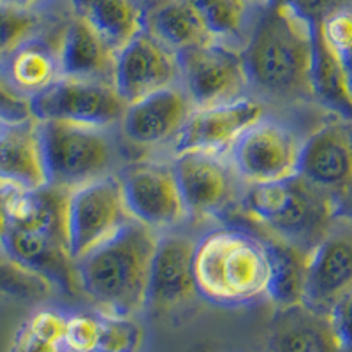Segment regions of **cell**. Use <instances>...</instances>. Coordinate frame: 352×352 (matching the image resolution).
I'll list each match as a JSON object with an SVG mask.
<instances>
[{
	"label": "cell",
	"mask_w": 352,
	"mask_h": 352,
	"mask_svg": "<svg viewBox=\"0 0 352 352\" xmlns=\"http://www.w3.org/2000/svg\"><path fill=\"white\" fill-rule=\"evenodd\" d=\"M9 352H60V345L44 340L30 331L27 324H23L14 335Z\"/></svg>",
	"instance_id": "36"
},
{
	"label": "cell",
	"mask_w": 352,
	"mask_h": 352,
	"mask_svg": "<svg viewBox=\"0 0 352 352\" xmlns=\"http://www.w3.org/2000/svg\"><path fill=\"white\" fill-rule=\"evenodd\" d=\"M270 259V282L266 296L276 308L303 303L307 266L310 252L289 241L259 231Z\"/></svg>",
	"instance_id": "23"
},
{
	"label": "cell",
	"mask_w": 352,
	"mask_h": 352,
	"mask_svg": "<svg viewBox=\"0 0 352 352\" xmlns=\"http://www.w3.org/2000/svg\"><path fill=\"white\" fill-rule=\"evenodd\" d=\"M58 55L62 76L113 83L116 50L80 14L65 27Z\"/></svg>",
	"instance_id": "21"
},
{
	"label": "cell",
	"mask_w": 352,
	"mask_h": 352,
	"mask_svg": "<svg viewBox=\"0 0 352 352\" xmlns=\"http://www.w3.org/2000/svg\"><path fill=\"white\" fill-rule=\"evenodd\" d=\"M72 4L116 52L146 25L136 0H72Z\"/></svg>",
	"instance_id": "24"
},
{
	"label": "cell",
	"mask_w": 352,
	"mask_h": 352,
	"mask_svg": "<svg viewBox=\"0 0 352 352\" xmlns=\"http://www.w3.org/2000/svg\"><path fill=\"white\" fill-rule=\"evenodd\" d=\"M301 141L280 122L264 116L234 141L228 155L245 185L272 184L298 173Z\"/></svg>",
	"instance_id": "10"
},
{
	"label": "cell",
	"mask_w": 352,
	"mask_h": 352,
	"mask_svg": "<svg viewBox=\"0 0 352 352\" xmlns=\"http://www.w3.org/2000/svg\"><path fill=\"white\" fill-rule=\"evenodd\" d=\"M240 206L259 231L312 252L336 217L335 199L300 173L272 182L245 185Z\"/></svg>",
	"instance_id": "5"
},
{
	"label": "cell",
	"mask_w": 352,
	"mask_h": 352,
	"mask_svg": "<svg viewBox=\"0 0 352 352\" xmlns=\"http://www.w3.org/2000/svg\"><path fill=\"white\" fill-rule=\"evenodd\" d=\"M144 27L176 53L215 39L187 0H166Z\"/></svg>",
	"instance_id": "25"
},
{
	"label": "cell",
	"mask_w": 352,
	"mask_h": 352,
	"mask_svg": "<svg viewBox=\"0 0 352 352\" xmlns=\"http://www.w3.org/2000/svg\"><path fill=\"white\" fill-rule=\"evenodd\" d=\"M125 108L127 102L111 81L72 76H60L30 99V111L36 120H58L99 129L120 124Z\"/></svg>",
	"instance_id": "8"
},
{
	"label": "cell",
	"mask_w": 352,
	"mask_h": 352,
	"mask_svg": "<svg viewBox=\"0 0 352 352\" xmlns=\"http://www.w3.org/2000/svg\"><path fill=\"white\" fill-rule=\"evenodd\" d=\"M329 319L340 345V352H352V291L333 305Z\"/></svg>",
	"instance_id": "35"
},
{
	"label": "cell",
	"mask_w": 352,
	"mask_h": 352,
	"mask_svg": "<svg viewBox=\"0 0 352 352\" xmlns=\"http://www.w3.org/2000/svg\"><path fill=\"white\" fill-rule=\"evenodd\" d=\"M266 352H340L329 314L305 303L276 308Z\"/></svg>",
	"instance_id": "20"
},
{
	"label": "cell",
	"mask_w": 352,
	"mask_h": 352,
	"mask_svg": "<svg viewBox=\"0 0 352 352\" xmlns=\"http://www.w3.org/2000/svg\"><path fill=\"white\" fill-rule=\"evenodd\" d=\"M131 217L153 231L176 228L188 217L171 162H141L120 176Z\"/></svg>",
	"instance_id": "12"
},
{
	"label": "cell",
	"mask_w": 352,
	"mask_h": 352,
	"mask_svg": "<svg viewBox=\"0 0 352 352\" xmlns=\"http://www.w3.org/2000/svg\"><path fill=\"white\" fill-rule=\"evenodd\" d=\"M194 250L196 241L185 234L159 236L150 268L146 307L169 312L199 296L194 276Z\"/></svg>",
	"instance_id": "17"
},
{
	"label": "cell",
	"mask_w": 352,
	"mask_h": 352,
	"mask_svg": "<svg viewBox=\"0 0 352 352\" xmlns=\"http://www.w3.org/2000/svg\"><path fill=\"white\" fill-rule=\"evenodd\" d=\"M194 104L180 83L138 99L125 108L120 125L134 144L173 143L192 113Z\"/></svg>",
	"instance_id": "18"
},
{
	"label": "cell",
	"mask_w": 352,
	"mask_h": 352,
	"mask_svg": "<svg viewBox=\"0 0 352 352\" xmlns=\"http://www.w3.org/2000/svg\"><path fill=\"white\" fill-rule=\"evenodd\" d=\"M25 324L30 328V331L36 333L37 336L44 338V340L62 345L67 319L62 314L55 312V310H39Z\"/></svg>",
	"instance_id": "34"
},
{
	"label": "cell",
	"mask_w": 352,
	"mask_h": 352,
	"mask_svg": "<svg viewBox=\"0 0 352 352\" xmlns=\"http://www.w3.org/2000/svg\"><path fill=\"white\" fill-rule=\"evenodd\" d=\"M351 132H352V124H351Z\"/></svg>",
	"instance_id": "43"
},
{
	"label": "cell",
	"mask_w": 352,
	"mask_h": 352,
	"mask_svg": "<svg viewBox=\"0 0 352 352\" xmlns=\"http://www.w3.org/2000/svg\"><path fill=\"white\" fill-rule=\"evenodd\" d=\"M99 338V317L72 316L67 319L64 345L69 352H94Z\"/></svg>",
	"instance_id": "32"
},
{
	"label": "cell",
	"mask_w": 352,
	"mask_h": 352,
	"mask_svg": "<svg viewBox=\"0 0 352 352\" xmlns=\"http://www.w3.org/2000/svg\"><path fill=\"white\" fill-rule=\"evenodd\" d=\"M248 6H263V8H266V6L272 2V0H245Z\"/></svg>",
	"instance_id": "41"
},
{
	"label": "cell",
	"mask_w": 352,
	"mask_h": 352,
	"mask_svg": "<svg viewBox=\"0 0 352 352\" xmlns=\"http://www.w3.org/2000/svg\"><path fill=\"white\" fill-rule=\"evenodd\" d=\"M335 208L336 217H342V219H347L352 222V187L349 188L344 196L335 201Z\"/></svg>",
	"instance_id": "38"
},
{
	"label": "cell",
	"mask_w": 352,
	"mask_h": 352,
	"mask_svg": "<svg viewBox=\"0 0 352 352\" xmlns=\"http://www.w3.org/2000/svg\"><path fill=\"white\" fill-rule=\"evenodd\" d=\"M0 184L21 190L50 185L41 122L27 118L0 127Z\"/></svg>",
	"instance_id": "19"
},
{
	"label": "cell",
	"mask_w": 352,
	"mask_h": 352,
	"mask_svg": "<svg viewBox=\"0 0 352 352\" xmlns=\"http://www.w3.org/2000/svg\"><path fill=\"white\" fill-rule=\"evenodd\" d=\"M180 85L194 108L220 104L243 97L248 76L241 48L213 39L178 52Z\"/></svg>",
	"instance_id": "9"
},
{
	"label": "cell",
	"mask_w": 352,
	"mask_h": 352,
	"mask_svg": "<svg viewBox=\"0 0 352 352\" xmlns=\"http://www.w3.org/2000/svg\"><path fill=\"white\" fill-rule=\"evenodd\" d=\"M352 291V222L335 217L324 238L308 256L303 303L329 314Z\"/></svg>",
	"instance_id": "15"
},
{
	"label": "cell",
	"mask_w": 352,
	"mask_h": 352,
	"mask_svg": "<svg viewBox=\"0 0 352 352\" xmlns=\"http://www.w3.org/2000/svg\"><path fill=\"white\" fill-rule=\"evenodd\" d=\"M312 92L314 100L320 106L335 113L340 120L352 124V100L345 85L340 60L320 37L317 23L314 30Z\"/></svg>",
	"instance_id": "26"
},
{
	"label": "cell",
	"mask_w": 352,
	"mask_h": 352,
	"mask_svg": "<svg viewBox=\"0 0 352 352\" xmlns=\"http://www.w3.org/2000/svg\"><path fill=\"white\" fill-rule=\"evenodd\" d=\"M188 217L220 215L238 197L240 176L228 153L187 150L171 160Z\"/></svg>",
	"instance_id": "11"
},
{
	"label": "cell",
	"mask_w": 352,
	"mask_h": 352,
	"mask_svg": "<svg viewBox=\"0 0 352 352\" xmlns=\"http://www.w3.org/2000/svg\"><path fill=\"white\" fill-rule=\"evenodd\" d=\"M44 159L50 184L72 188L113 175L116 146L108 129L69 122H41Z\"/></svg>",
	"instance_id": "6"
},
{
	"label": "cell",
	"mask_w": 352,
	"mask_h": 352,
	"mask_svg": "<svg viewBox=\"0 0 352 352\" xmlns=\"http://www.w3.org/2000/svg\"><path fill=\"white\" fill-rule=\"evenodd\" d=\"M131 219L116 175L102 176L69 190L67 240L72 259L78 263Z\"/></svg>",
	"instance_id": "7"
},
{
	"label": "cell",
	"mask_w": 352,
	"mask_h": 352,
	"mask_svg": "<svg viewBox=\"0 0 352 352\" xmlns=\"http://www.w3.org/2000/svg\"><path fill=\"white\" fill-rule=\"evenodd\" d=\"M2 252L28 273L71 296L81 292L67 240V199L56 190L25 197L9 220Z\"/></svg>",
	"instance_id": "3"
},
{
	"label": "cell",
	"mask_w": 352,
	"mask_h": 352,
	"mask_svg": "<svg viewBox=\"0 0 352 352\" xmlns=\"http://www.w3.org/2000/svg\"><path fill=\"white\" fill-rule=\"evenodd\" d=\"M197 294L219 307H240L266 296L270 259L259 234L219 228L196 241Z\"/></svg>",
	"instance_id": "4"
},
{
	"label": "cell",
	"mask_w": 352,
	"mask_h": 352,
	"mask_svg": "<svg viewBox=\"0 0 352 352\" xmlns=\"http://www.w3.org/2000/svg\"><path fill=\"white\" fill-rule=\"evenodd\" d=\"M50 285L39 276L28 273L4 252L0 256V298H32L44 294Z\"/></svg>",
	"instance_id": "30"
},
{
	"label": "cell",
	"mask_w": 352,
	"mask_h": 352,
	"mask_svg": "<svg viewBox=\"0 0 352 352\" xmlns=\"http://www.w3.org/2000/svg\"><path fill=\"white\" fill-rule=\"evenodd\" d=\"M41 18L32 8L0 0V62L36 37Z\"/></svg>",
	"instance_id": "28"
},
{
	"label": "cell",
	"mask_w": 352,
	"mask_h": 352,
	"mask_svg": "<svg viewBox=\"0 0 352 352\" xmlns=\"http://www.w3.org/2000/svg\"><path fill=\"white\" fill-rule=\"evenodd\" d=\"M113 83L127 104L162 88L178 85V53L168 48L144 27L116 52Z\"/></svg>",
	"instance_id": "13"
},
{
	"label": "cell",
	"mask_w": 352,
	"mask_h": 352,
	"mask_svg": "<svg viewBox=\"0 0 352 352\" xmlns=\"http://www.w3.org/2000/svg\"><path fill=\"white\" fill-rule=\"evenodd\" d=\"M8 2H12V4L25 6V8H32L34 4H37L39 0H8Z\"/></svg>",
	"instance_id": "40"
},
{
	"label": "cell",
	"mask_w": 352,
	"mask_h": 352,
	"mask_svg": "<svg viewBox=\"0 0 352 352\" xmlns=\"http://www.w3.org/2000/svg\"><path fill=\"white\" fill-rule=\"evenodd\" d=\"M159 234L131 219L78 261L80 289L100 314L136 316L148 303L150 268Z\"/></svg>",
	"instance_id": "2"
},
{
	"label": "cell",
	"mask_w": 352,
	"mask_h": 352,
	"mask_svg": "<svg viewBox=\"0 0 352 352\" xmlns=\"http://www.w3.org/2000/svg\"><path fill=\"white\" fill-rule=\"evenodd\" d=\"M264 116V102L247 96L220 104L194 108L171 143L173 155L187 150L228 153L234 141Z\"/></svg>",
	"instance_id": "14"
},
{
	"label": "cell",
	"mask_w": 352,
	"mask_h": 352,
	"mask_svg": "<svg viewBox=\"0 0 352 352\" xmlns=\"http://www.w3.org/2000/svg\"><path fill=\"white\" fill-rule=\"evenodd\" d=\"M2 124H4V122H0V127H2Z\"/></svg>",
	"instance_id": "42"
},
{
	"label": "cell",
	"mask_w": 352,
	"mask_h": 352,
	"mask_svg": "<svg viewBox=\"0 0 352 352\" xmlns=\"http://www.w3.org/2000/svg\"><path fill=\"white\" fill-rule=\"evenodd\" d=\"M336 56H338V60H340L342 71H344V76H345V85H347L349 96H351V100H352V48L344 53H338Z\"/></svg>",
	"instance_id": "37"
},
{
	"label": "cell",
	"mask_w": 352,
	"mask_h": 352,
	"mask_svg": "<svg viewBox=\"0 0 352 352\" xmlns=\"http://www.w3.org/2000/svg\"><path fill=\"white\" fill-rule=\"evenodd\" d=\"M144 340L143 326L134 316H99V338L94 352H140Z\"/></svg>",
	"instance_id": "29"
},
{
	"label": "cell",
	"mask_w": 352,
	"mask_h": 352,
	"mask_svg": "<svg viewBox=\"0 0 352 352\" xmlns=\"http://www.w3.org/2000/svg\"><path fill=\"white\" fill-rule=\"evenodd\" d=\"M9 228V217H8V206H6V185L0 184V247H2V240H4L6 232Z\"/></svg>",
	"instance_id": "39"
},
{
	"label": "cell",
	"mask_w": 352,
	"mask_h": 352,
	"mask_svg": "<svg viewBox=\"0 0 352 352\" xmlns=\"http://www.w3.org/2000/svg\"><path fill=\"white\" fill-rule=\"evenodd\" d=\"M34 118L30 111V100L16 92L9 83L4 72L0 71V122H21Z\"/></svg>",
	"instance_id": "33"
},
{
	"label": "cell",
	"mask_w": 352,
	"mask_h": 352,
	"mask_svg": "<svg viewBox=\"0 0 352 352\" xmlns=\"http://www.w3.org/2000/svg\"><path fill=\"white\" fill-rule=\"evenodd\" d=\"M314 30L316 23L291 6H266L241 48L248 88L273 102L314 100Z\"/></svg>",
	"instance_id": "1"
},
{
	"label": "cell",
	"mask_w": 352,
	"mask_h": 352,
	"mask_svg": "<svg viewBox=\"0 0 352 352\" xmlns=\"http://www.w3.org/2000/svg\"><path fill=\"white\" fill-rule=\"evenodd\" d=\"M0 71L16 92L30 100L62 76L58 46L32 37L0 62Z\"/></svg>",
	"instance_id": "22"
},
{
	"label": "cell",
	"mask_w": 352,
	"mask_h": 352,
	"mask_svg": "<svg viewBox=\"0 0 352 352\" xmlns=\"http://www.w3.org/2000/svg\"><path fill=\"white\" fill-rule=\"evenodd\" d=\"M298 173L338 199L352 187V132L345 120L320 125L301 141Z\"/></svg>",
	"instance_id": "16"
},
{
	"label": "cell",
	"mask_w": 352,
	"mask_h": 352,
	"mask_svg": "<svg viewBox=\"0 0 352 352\" xmlns=\"http://www.w3.org/2000/svg\"><path fill=\"white\" fill-rule=\"evenodd\" d=\"M320 37L338 55L352 48V6L331 12L317 23Z\"/></svg>",
	"instance_id": "31"
},
{
	"label": "cell",
	"mask_w": 352,
	"mask_h": 352,
	"mask_svg": "<svg viewBox=\"0 0 352 352\" xmlns=\"http://www.w3.org/2000/svg\"><path fill=\"white\" fill-rule=\"evenodd\" d=\"M215 39L232 43L247 25L250 6L245 0H187Z\"/></svg>",
	"instance_id": "27"
}]
</instances>
